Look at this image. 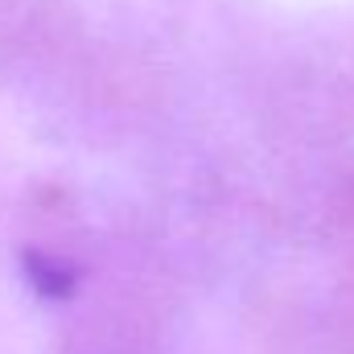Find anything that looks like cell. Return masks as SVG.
<instances>
[{"mask_svg":"<svg viewBox=\"0 0 354 354\" xmlns=\"http://www.w3.org/2000/svg\"><path fill=\"white\" fill-rule=\"evenodd\" d=\"M25 272L33 276V284L50 297H66L71 292V276L62 272V264H50L46 256H25Z\"/></svg>","mask_w":354,"mask_h":354,"instance_id":"obj_1","label":"cell"}]
</instances>
